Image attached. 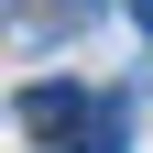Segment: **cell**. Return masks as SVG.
<instances>
[{"instance_id": "1", "label": "cell", "mask_w": 153, "mask_h": 153, "mask_svg": "<svg viewBox=\"0 0 153 153\" xmlns=\"http://www.w3.org/2000/svg\"><path fill=\"white\" fill-rule=\"evenodd\" d=\"M76 120H88V88H76V76H33V88H22V131H44V142H66Z\"/></svg>"}, {"instance_id": "2", "label": "cell", "mask_w": 153, "mask_h": 153, "mask_svg": "<svg viewBox=\"0 0 153 153\" xmlns=\"http://www.w3.org/2000/svg\"><path fill=\"white\" fill-rule=\"evenodd\" d=\"M120 142H131V109L120 99H88V120L66 131V153H120Z\"/></svg>"}, {"instance_id": "3", "label": "cell", "mask_w": 153, "mask_h": 153, "mask_svg": "<svg viewBox=\"0 0 153 153\" xmlns=\"http://www.w3.org/2000/svg\"><path fill=\"white\" fill-rule=\"evenodd\" d=\"M131 22H142V33H153V0H131Z\"/></svg>"}]
</instances>
